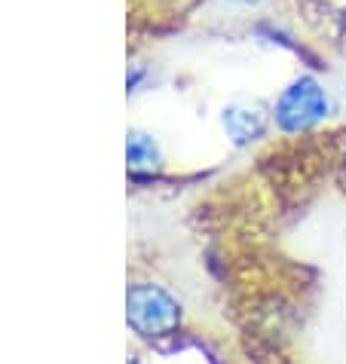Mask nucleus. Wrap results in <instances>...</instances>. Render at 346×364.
Wrapping results in <instances>:
<instances>
[{"label":"nucleus","instance_id":"2","mask_svg":"<svg viewBox=\"0 0 346 364\" xmlns=\"http://www.w3.org/2000/svg\"><path fill=\"white\" fill-rule=\"evenodd\" d=\"M331 114L328 92L319 80L313 77H298L294 83L279 95L276 107H273V119L282 132H303L322 123Z\"/></svg>","mask_w":346,"mask_h":364},{"label":"nucleus","instance_id":"4","mask_svg":"<svg viewBox=\"0 0 346 364\" xmlns=\"http://www.w3.org/2000/svg\"><path fill=\"white\" fill-rule=\"evenodd\" d=\"M126 156H129V166L135 171H154L159 166V147L157 141L145 135V132H132L129 135V144H126Z\"/></svg>","mask_w":346,"mask_h":364},{"label":"nucleus","instance_id":"3","mask_svg":"<svg viewBox=\"0 0 346 364\" xmlns=\"http://www.w3.org/2000/svg\"><path fill=\"white\" fill-rule=\"evenodd\" d=\"M221 123L233 144H251L267 129V107L261 101H233L224 107Z\"/></svg>","mask_w":346,"mask_h":364},{"label":"nucleus","instance_id":"5","mask_svg":"<svg viewBox=\"0 0 346 364\" xmlns=\"http://www.w3.org/2000/svg\"><path fill=\"white\" fill-rule=\"evenodd\" d=\"M230 4H242V6H251V4H261V0H230Z\"/></svg>","mask_w":346,"mask_h":364},{"label":"nucleus","instance_id":"1","mask_svg":"<svg viewBox=\"0 0 346 364\" xmlns=\"http://www.w3.org/2000/svg\"><path fill=\"white\" fill-rule=\"evenodd\" d=\"M126 318L129 328L147 340H159L175 333L181 325V306L162 285L138 282L126 294Z\"/></svg>","mask_w":346,"mask_h":364}]
</instances>
